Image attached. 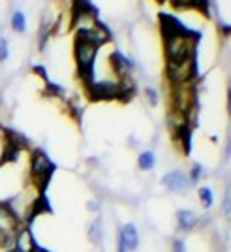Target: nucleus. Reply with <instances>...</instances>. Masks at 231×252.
<instances>
[{
  "label": "nucleus",
  "mask_w": 231,
  "mask_h": 252,
  "mask_svg": "<svg viewBox=\"0 0 231 252\" xmlns=\"http://www.w3.org/2000/svg\"><path fill=\"white\" fill-rule=\"evenodd\" d=\"M17 224L19 219L8 205H0V247L11 249L17 239Z\"/></svg>",
  "instance_id": "f257e3e1"
},
{
  "label": "nucleus",
  "mask_w": 231,
  "mask_h": 252,
  "mask_svg": "<svg viewBox=\"0 0 231 252\" xmlns=\"http://www.w3.org/2000/svg\"><path fill=\"white\" fill-rule=\"evenodd\" d=\"M53 173H55V164L47 158V155L42 151H34V155H32V175L38 181V187L42 190V194H45Z\"/></svg>",
  "instance_id": "f03ea898"
},
{
  "label": "nucleus",
  "mask_w": 231,
  "mask_h": 252,
  "mask_svg": "<svg viewBox=\"0 0 231 252\" xmlns=\"http://www.w3.org/2000/svg\"><path fill=\"white\" fill-rule=\"evenodd\" d=\"M96 57V47L90 43H85L81 40H75V59L79 64V72L85 83H92V63Z\"/></svg>",
  "instance_id": "7ed1b4c3"
},
{
  "label": "nucleus",
  "mask_w": 231,
  "mask_h": 252,
  "mask_svg": "<svg viewBox=\"0 0 231 252\" xmlns=\"http://www.w3.org/2000/svg\"><path fill=\"white\" fill-rule=\"evenodd\" d=\"M87 93L90 96V100H111L118 94V85L113 83H88L87 85Z\"/></svg>",
  "instance_id": "20e7f679"
},
{
  "label": "nucleus",
  "mask_w": 231,
  "mask_h": 252,
  "mask_svg": "<svg viewBox=\"0 0 231 252\" xmlns=\"http://www.w3.org/2000/svg\"><path fill=\"white\" fill-rule=\"evenodd\" d=\"M164 185L173 192H184L188 189V177L182 171H171L164 179Z\"/></svg>",
  "instance_id": "39448f33"
},
{
  "label": "nucleus",
  "mask_w": 231,
  "mask_h": 252,
  "mask_svg": "<svg viewBox=\"0 0 231 252\" xmlns=\"http://www.w3.org/2000/svg\"><path fill=\"white\" fill-rule=\"evenodd\" d=\"M120 245L126 251H136L139 245V237H137V230L134 224H126L122 231H120Z\"/></svg>",
  "instance_id": "423d86ee"
},
{
  "label": "nucleus",
  "mask_w": 231,
  "mask_h": 252,
  "mask_svg": "<svg viewBox=\"0 0 231 252\" xmlns=\"http://www.w3.org/2000/svg\"><path fill=\"white\" fill-rule=\"evenodd\" d=\"M87 15H96V10L90 6L88 0H74V6H72V25L79 21L81 17Z\"/></svg>",
  "instance_id": "0eeeda50"
},
{
  "label": "nucleus",
  "mask_w": 231,
  "mask_h": 252,
  "mask_svg": "<svg viewBox=\"0 0 231 252\" xmlns=\"http://www.w3.org/2000/svg\"><path fill=\"white\" fill-rule=\"evenodd\" d=\"M13 247H15L13 251H17V252H32L38 245L34 241L30 230H25V231H21V233H17V239H15V245H13Z\"/></svg>",
  "instance_id": "6e6552de"
},
{
  "label": "nucleus",
  "mask_w": 231,
  "mask_h": 252,
  "mask_svg": "<svg viewBox=\"0 0 231 252\" xmlns=\"http://www.w3.org/2000/svg\"><path fill=\"white\" fill-rule=\"evenodd\" d=\"M4 134H6V147H11L15 149V151H19L21 153L23 149L29 147V139L25 136H21L19 132H15V130H4Z\"/></svg>",
  "instance_id": "1a4fd4ad"
},
{
  "label": "nucleus",
  "mask_w": 231,
  "mask_h": 252,
  "mask_svg": "<svg viewBox=\"0 0 231 252\" xmlns=\"http://www.w3.org/2000/svg\"><path fill=\"white\" fill-rule=\"evenodd\" d=\"M43 213H51V205H49V200L45 198V194H40V198L32 203V209H30V215H29V219L27 222L30 224L38 215H43Z\"/></svg>",
  "instance_id": "9d476101"
},
{
  "label": "nucleus",
  "mask_w": 231,
  "mask_h": 252,
  "mask_svg": "<svg viewBox=\"0 0 231 252\" xmlns=\"http://www.w3.org/2000/svg\"><path fill=\"white\" fill-rule=\"evenodd\" d=\"M177 220H179L180 230L188 231L196 226L198 219H196V215H194L192 211H179V213H177Z\"/></svg>",
  "instance_id": "9b49d317"
},
{
  "label": "nucleus",
  "mask_w": 231,
  "mask_h": 252,
  "mask_svg": "<svg viewBox=\"0 0 231 252\" xmlns=\"http://www.w3.org/2000/svg\"><path fill=\"white\" fill-rule=\"evenodd\" d=\"M173 6L175 8H200L201 11L207 13V0H173Z\"/></svg>",
  "instance_id": "f8f14e48"
},
{
  "label": "nucleus",
  "mask_w": 231,
  "mask_h": 252,
  "mask_svg": "<svg viewBox=\"0 0 231 252\" xmlns=\"http://www.w3.org/2000/svg\"><path fill=\"white\" fill-rule=\"evenodd\" d=\"M139 166H141V169H150L154 166V155L152 153H143L139 157Z\"/></svg>",
  "instance_id": "ddd939ff"
},
{
  "label": "nucleus",
  "mask_w": 231,
  "mask_h": 252,
  "mask_svg": "<svg viewBox=\"0 0 231 252\" xmlns=\"http://www.w3.org/2000/svg\"><path fill=\"white\" fill-rule=\"evenodd\" d=\"M200 200L205 207H210L212 205V192L209 189H200Z\"/></svg>",
  "instance_id": "4468645a"
},
{
  "label": "nucleus",
  "mask_w": 231,
  "mask_h": 252,
  "mask_svg": "<svg viewBox=\"0 0 231 252\" xmlns=\"http://www.w3.org/2000/svg\"><path fill=\"white\" fill-rule=\"evenodd\" d=\"M19 157V151H15V149L11 147H6L4 149V155H2V162H15Z\"/></svg>",
  "instance_id": "2eb2a0df"
},
{
  "label": "nucleus",
  "mask_w": 231,
  "mask_h": 252,
  "mask_svg": "<svg viewBox=\"0 0 231 252\" xmlns=\"http://www.w3.org/2000/svg\"><path fill=\"white\" fill-rule=\"evenodd\" d=\"M11 25H13V29H15L17 32L25 31V17H23V13H15V15H13V21H11Z\"/></svg>",
  "instance_id": "dca6fc26"
},
{
  "label": "nucleus",
  "mask_w": 231,
  "mask_h": 252,
  "mask_svg": "<svg viewBox=\"0 0 231 252\" xmlns=\"http://www.w3.org/2000/svg\"><path fill=\"white\" fill-rule=\"evenodd\" d=\"M6 55H8V45H6L4 40H0V61H4Z\"/></svg>",
  "instance_id": "f3484780"
},
{
  "label": "nucleus",
  "mask_w": 231,
  "mask_h": 252,
  "mask_svg": "<svg viewBox=\"0 0 231 252\" xmlns=\"http://www.w3.org/2000/svg\"><path fill=\"white\" fill-rule=\"evenodd\" d=\"M201 177V166H194V171H192V181H198Z\"/></svg>",
  "instance_id": "a211bd4d"
},
{
  "label": "nucleus",
  "mask_w": 231,
  "mask_h": 252,
  "mask_svg": "<svg viewBox=\"0 0 231 252\" xmlns=\"http://www.w3.org/2000/svg\"><path fill=\"white\" fill-rule=\"evenodd\" d=\"M175 252H184V245H182V241H175Z\"/></svg>",
  "instance_id": "6ab92c4d"
},
{
  "label": "nucleus",
  "mask_w": 231,
  "mask_h": 252,
  "mask_svg": "<svg viewBox=\"0 0 231 252\" xmlns=\"http://www.w3.org/2000/svg\"><path fill=\"white\" fill-rule=\"evenodd\" d=\"M148 98H150L152 104H156V93L154 91H148Z\"/></svg>",
  "instance_id": "aec40b11"
},
{
  "label": "nucleus",
  "mask_w": 231,
  "mask_h": 252,
  "mask_svg": "<svg viewBox=\"0 0 231 252\" xmlns=\"http://www.w3.org/2000/svg\"><path fill=\"white\" fill-rule=\"evenodd\" d=\"M32 252H49V251H45V249H40V247H36V249H34Z\"/></svg>",
  "instance_id": "412c9836"
},
{
  "label": "nucleus",
  "mask_w": 231,
  "mask_h": 252,
  "mask_svg": "<svg viewBox=\"0 0 231 252\" xmlns=\"http://www.w3.org/2000/svg\"><path fill=\"white\" fill-rule=\"evenodd\" d=\"M156 2H164V0H156Z\"/></svg>",
  "instance_id": "4be33fe9"
},
{
  "label": "nucleus",
  "mask_w": 231,
  "mask_h": 252,
  "mask_svg": "<svg viewBox=\"0 0 231 252\" xmlns=\"http://www.w3.org/2000/svg\"><path fill=\"white\" fill-rule=\"evenodd\" d=\"M10 252H17V251H10Z\"/></svg>",
  "instance_id": "5701e85b"
}]
</instances>
